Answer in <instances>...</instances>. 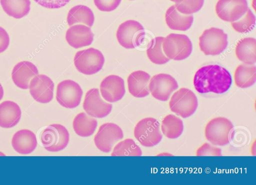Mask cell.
Listing matches in <instances>:
<instances>
[{"instance_id": "6da1fadb", "label": "cell", "mask_w": 256, "mask_h": 185, "mask_svg": "<svg viewBox=\"0 0 256 185\" xmlns=\"http://www.w3.org/2000/svg\"><path fill=\"white\" fill-rule=\"evenodd\" d=\"M196 90L200 94L212 92L220 94L226 92L232 83L229 72L217 64H210L200 68L194 78Z\"/></svg>"}, {"instance_id": "7a4b0ae2", "label": "cell", "mask_w": 256, "mask_h": 185, "mask_svg": "<svg viewBox=\"0 0 256 185\" xmlns=\"http://www.w3.org/2000/svg\"><path fill=\"white\" fill-rule=\"evenodd\" d=\"M162 48L165 55L174 60L186 59L192 50V42L187 36L174 33L164 38Z\"/></svg>"}, {"instance_id": "3957f363", "label": "cell", "mask_w": 256, "mask_h": 185, "mask_svg": "<svg viewBox=\"0 0 256 185\" xmlns=\"http://www.w3.org/2000/svg\"><path fill=\"white\" fill-rule=\"evenodd\" d=\"M40 139L46 150L57 152L67 146L70 134L65 126L54 124L48 126L41 132Z\"/></svg>"}, {"instance_id": "277c9868", "label": "cell", "mask_w": 256, "mask_h": 185, "mask_svg": "<svg viewBox=\"0 0 256 185\" xmlns=\"http://www.w3.org/2000/svg\"><path fill=\"white\" fill-rule=\"evenodd\" d=\"M74 62L79 72L86 75H92L102 68L104 58L100 50L90 48L77 52Z\"/></svg>"}, {"instance_id": "5b68a950", "label": "cell", "mask_w": 256, "mask_h": 185, "mask_svg": "<svg viewBox=\"0 0 256 185\" xmlns=\"http://www.w3.org/2000/svg\"><path fill=\"white\" fill-rule=\"evenodd\" d=\"M228 44V35L218 28H211L204 30L199 38L200 48L206 55L220 54Z\"/></svg>"}, {"instance_id": "8992f818", "label": "cell", "mask_w": 256, "mask_h": 185, "mask_svg": "<svg viewBox=\"0 0 256 185\" xmlns=\"http://www.w3.org/2000/svg\"><path fill=\"white\" fill-rule=\"evenodd\" d=\"M198 105V99L194 93L184 88L174 92L169 102L170 110L184 118L192 116Z\"/></svg>"}, {"instance_id": "52a82bcc", "label": "cell", "mask_w": 256, "mask_h": 185, "mask_svg": "<svg viewBox=\"0 0 256 185\" xmlns=\"http://www.w3.org/2000/svg\"><path fill=\"white\" fill-rule=\"evenodd\" d=\"M233 128L232 122L228 118L216 117L210 120L206 126L204 136L212 144L224 146L229 143Z\"/></svg>"}, {"instance_id": "ba28073f", "label": "cell", "mask_w": 256, "mask_h": 185, "mask_svg": "<svg viewBox=\"0 0 256 185\" xmlns=\"http://www.w3.org/2000/svg\"><path fill=\"white\" fill-rule=\"evenodd\" d=\"M134 136L143 146L152 147L158 144L162 138L159 122L152 118H142L135 126Z\"/></svg>"}, {"instance_id": "9c48e42d", "label": "cell", "mask_w": 256, "mask_h": 185, "mask_svg": "<svg viewBox=\"0 0 256 185\" xmlns=\"http://www.w3.org/2000/svg\"><path fill=\"white\" fill-rule=\"evenodd\" d=\"M83 94L80 86L76 82L64 80L59 82L56 87V100L62 106L74 108L79 105Z\"/></svg>"}, {"instance_id": "30bf717a", "label": "cell", "mask_w": 256, "mask_h": 185, "mask_svg": "<svg viewBox=\"0 0 256 185\" xmlns=\"http://www.w3.org/2000/svg\"><path fill=\"white\" fill-rule=\"evenodd\" d=\"M123 137L122 130L119 126L114 123L106 122L100 126L94 136V142L100 151L108 152Z\"/></svg>"}, {"instance_id": "8fae6325", "label": "cell", "mask_w": 256, "mask_h": 185, "mask_svg": "<svg viewBox=\"0 0 256 185\" xmlns=\"http://www.w3.org/2000/svg\"><path fill=\"white\" fill-rule=\"evenodd\" d=\"M144 28L138 21L128 20L122 22L118 27L116 37L118 43L128 49L135 48L138 40L144 34Z\"/></svg>"}, {"instance_id": "7c38bea8", "label": "cell", "mask_w": 256, "mask_h": 185, "mask_svg": "<svg viewBox=\"0 0 256 185\" xmlns=\"http://www.w3.org/2000/svg\"><path fill=\"white\" fill-rule=\"evenodd\" d=\"M248 9L246 0H218L215 8L218 17L230 22L238 20Z\"/></svg>"}, {"instance_id": "4fadbf2b", "label": "cell", "mask_w": 256, "mask_h": 185, "mask_svg": "<svg viewBox=\"0 0 256 185\" xmlns=\"http://www.w3.org/2000/svg\"><path fill=\"white\" fill-rule=\"evenodd\" d=\"M178 87L175 78L166 74H159L150 80L148 88L150 92L156 99L166 101Z\"/></svg>"}, {"instance_id": "5bb4252c", "label": "cell", "mask_w": 256, "mask_h": 185, "mask_svg": "<svg viewBox=\"0 0 256 185\" xmlns=\"http://www.w3.org/2000/svg\"><path fill=\"white\" fill-rule=\"evenodd\" d=\"M82 106L88 115L97 118L107 116L112 110V104L102 98L97 88H91L86 92Z\"/></svg>"}, {"instance_id": "9a60e30c", "label": "cell", "mask_w": 256, "mask_h": 185, "mask_svg": "<svg viewBox=\"0 0 256 185\" xmlns=\"http://www.w3.org/2000/svg\"><path fill=\"white\" fill-rule=\"evenodd\" d=\"M54 84L47 76L38 74L30 80L29 84L30 92L36 102L46 104L53 98Z\"/></svg>"}, {"instance_id": "2e32d148", "label": "cell", "mask_w": 256, "mask_h": 185, "mask_svg": "<svg viewBox=\"0 0 256 185\" xmlns=\"http://www.w3.org/2000/svg\"><path fill=\"white\" fill-rule=\"evenodd\" d=\"M100 92L104 100L114 102L120 100L126 90L124 80L116 75H110L102 81Z\"/></svg>"}, {"instance_id": "e0dca14e", "label": "cell", "mask_w": 256, "mask_h": 185, "mask_svg": "<svg viewBox=\"0 0 256 185\" xmlns=\"http://www.w3.org/2000/svg\"><path fill=\"white\" fill-rule=\"evenodd\" d=\"M66 40L70 46L79 48L90 45L94 34L90 27L83 24H76L66 30Z\"/></svg>"}, {"instance_id": "ac0fdd59", "label": "cell", "mask_w": 256, "mask_h": 185, "mask_svg": "<svg viewBox=\"0 0 256 185\" xmlns=\"http://www.w3.org/2000/svg\"><path fill=\"white\" fill-rule=\"evenodd\" d=\"M38 74V69L34 64L28 61H21L14 66L12 78L16 86L26 90L32 79Z\"/></svg>"}, {"instance_id": "d6986e66", "label": "cell", "mask_w": 256, "mask_h": 185, "mask_svg": "<svg viewBox=\"0 0 256 185\" xmlns=\"http://www.w3.org/2000/svg\"><path fill=\"white\" fill-rule=\"evenodd\" d=\"M150 75L142 70L132 72L127 79L130 93L136 98H144L150 94L148 85Z\"/></svg>"}, {"instance_id": "ffe728a7", "label": "cell", "mask_w": 256, "mask_h": 185, "mask_svg": "<svg viewBox=\"0 0 256 185\" xmlns=\"http://www.w3.org/2000/svg\"><path fill=\"white\" fill-rule=\"evenodd\" d=\"M12 148L18 153L27 154L32 152L37 146L36 134L31 130L22 129L16 132L12 140Z\"/></svg>"}, {"instance_id": "44dd1931", "label": "cell", "mask_w": 256, "mask_h": 185, "mask_svg": "<svg viewBox=\"0 0 256 185\" xmlns=\"http://www.w3.org/2000/svg\"><path fill=\"white\" fill-rule=\"evenodd\" d=\"M22 112L19 106L11 100H5L0 104V126L11 128L19 122Z\"/></svg>"}, {"instance_id": "7402d4cb", "label": "cell", "mask_w": 256, "mask_h": 185, "mask_svg": "<svg viewBox=\"0 0 256 185\" xmlns=\"http://www.w3.org/2000/svg\"><path fill=\"white\" fill-rule=\"evenodd\" d=\"M165 20L167 26L172 30L186 31L191 27L194 17L192 14H184L179 12L174 4L166 11Z\"/></svg>"}, {"instance_id": "603a6c76", "label": "cell", "mask_w": 256, "mask_h": 185, "mask_svg": "<svg viewBox=\"0 0 256 185\" xmlns=\"http://www.w3.org/2000/svg\"><path fill=\"white\" fill-rule=\"evenodd\" d=\"M235 53L238 60L247 64L256 62V40L254 38H244L237 44Z\"/></svg>"}, {"instance_id": "cb8c5ba5", "label": "cell", "mask_w": 256, "mask_h": 185, "mask_svg": "<svg viewBox=\"0 0 256 185\" xmlns=\"http://www.w3.org/2000/svg\"><path fill=\"white\" fill-rule=\"evenodd\" d=\"M66 20L69 26L82 24L90 28L94 24V16L92 10L88 6L77 5L69 10Z\"/></svg>"}, {"instance_id": "d4e9b609", "label": "cell", "mask_w": 256, "mask_h": 185, "mask_svg": "<svg viewBox=\"0 0 256 185\" xmlns=\"http://www.w3.org/2000/svg\"><path fill=\"white\" fill-rule=\"evenodd\" d=\"M97 125L96 120L84 112L78 114L72 122L74 131L78 135L82 137L92 135L96 130Z\"/></svg>"}, {"instance_id": "484cf974", "label": "cell", "mask_w": 256, "mask_h": 185, "mask_svg": "<svg viewBox=\"0 0 256 185\" xmlns=\"http://www.w3.org/2000/svg\"><path fill=\"white\" fill-rule=\"evenodd\" d=\"M256 80V68L254 64H241L234 72L236 85L240 88H247L252 86Z\"/></svg>"}, {"instance_id": "4316f807", "label": "cell", "mask_w": 256, "mask_h": 185, "mask_svg": "<svg viewBox=\"0 0 256 185\" xmlns=\"http://www.w3.org/2000/svg\"><path fill=\"white\" fill-rule=\"evenodd\" d=\"M4 12L14 18H21L28 14L30 8V0H0Z\"/></svg>"}, {"instance_id": "83f0119b", "label": "cell", "mask_w": 256, "mask_h": 185, "mask_svg": "<svg viewBox=\"0 0 256 185\" xmlns=\"http://www.w3.org/2000/svg\"><path fill=\"white\" fill-rule=\"evenodd\" d=\"M161 130L166 137L171 139L178 138L184 130L182 121L174 114H168L162 121Z\"/></svg>"}, {"instance_id": "f1b7e54d", "label": "cell", "mask_w": 256, "mask_h": 185, "mask_svg": "<svg viewBox=\"0 0 256 185\" xmlns=\"http://www.w3.org/2000/svg\"><path fill=\"white\" fill-rule=\"evenodd\" d=\"M164 39L162 36H157L153 38L146 51L149 60L154 64H162L170 61L165 55L162 48Z\"/></svg>"}, {"instance_id": "f546056e", "label": "cell", "mask_w": 256, "mask_h": 185, "mask_svg": "<svg viewBox=\"0 0 256 185\" xmlns=\"http://www.w3.org/2000/svg\"><path fill=\"white\" fill-rule=\"evenodd\" d=\"M139 146L131 138H126L117 144L111 154L112 156H141Z\"/></svg>"}, {"instance_id": "4dcf8cb0", "label": "cell", "mask_w": 256, "mask_h": 185, "mask_svg": "<svg viewBox=\"0 0 256 185\" xmlns=\"http://www.w3.org/2000/svg\"><path fill=\"white\" fill-rule=\"evenodd\" d=\"M255 24V16L250 8L240 18L231 22L233 29L240 33H247L251 32L254 28Z\"/></svg>"}, {"instance_id": "1f68e13d", "label": "cell", "mask_w": 256, "mask_h": 185, "mask_svg": "<svg viewBox=\"0 0 256 185\" xmlns=\"http://www.w3.org/2000/svg\"><path fill=\"white\" fill-rule=\"evenodd\" d=\"M174 2L179 12L184 14H192L201 9L204 0H175Z\"/></svg>"}, {"instance_id": "d6a6232c", "label": "cell", "mask_w": 256, "mask_h": 185, "mask_svg": "<svg viewBox=\"0 0 256 185\" xmlns=\"http://www.w3.org/2000/svg\"><path fill=\"white\" fill-rule=\"evenodd\" d=\"M198 156H220L221 150L218 148L205 142L196 151Z\"/></svg>"}, {"instance_id": "836d02e7", "label": "cell", "mask_w": 256, "mask_h": 185, "mask_svg": "<svg viewBox=\"0 0 256 185\" xmlns=\"http://www.w3.org/2000/svg\"><path fill=\"white\" fill-rule=\"evenodd\" d=\"M96 7L102 12H112L120 5L121 0H94Z\"/></svg>"}, {"instance_id": "e575fe53", "label": "cell", "mask_w": 256, "mask_h": 185, "mask_svg": "<svg viewBox=\"0 0 256 185\" xmlns=\"http://www.w3.org/2000/svg\"><path fill=\"white\" fill-rule=\"evenodd\" d=\"M40 6L48 8H59L66 5L70 0H34Z\"/></svg>"}, {"instance_id": "d590c367", "label": "cell", "mask_w": 256, "mask_h": 185, "mask_svg": "<svg viewBox=\"0 0 256 185\" xmlns=\"http://www.w3.org/2000/svg\"><path fill=\"white\" fill-rule=\"evenodd\" d=\"M10 44V37L6 31L0 26V53L5 51Z\"/></svg>"}, {"instance_id": "8d00e7d4", "label": "cell", "mask_w": 256, "mask_h": 185, "mask_svg": "<svg viewBox=\"0 0 256 185\" xmlns=\"http://www.w3.org/2000/svg\"><path fill=\"white\" fill-rule=\"evenodd\" d=\"M4 95V90L2 84H0V100H2Z\"/></svg>"}, {"instance_id": "74e56055", "label": "cell", "mask_w": 256, "mask_h": 185, "mask_svg": "<svg viewBox=\"0 0 256 185\" xmlns=\"http://www.w3.org/2000/svg\"><path fill=\"white\" fill-rule=\"evenodd\" d=\"M171 0V1H172L173 2H174V1H175V0Z\"/></svg>"}, {"instance_id": "f35d334b", "label": "cell", "mask_w": 256, "mask_h": 185, "mask_svg": "<svg viewBox=\"0 0 256 185\" xmlns=\"http://www.w3.org/2000/svg\"></svg>"}]
</instances>
